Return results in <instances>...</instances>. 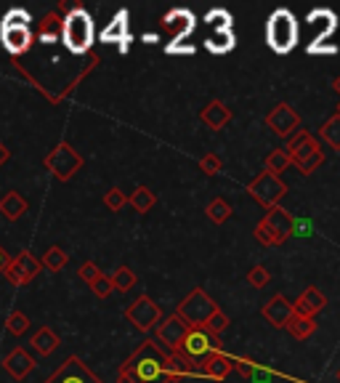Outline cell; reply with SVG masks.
I'll use <instances>...</instances> for the list:
<instances>
[{"label": "cell", "mask_w": 340, "mask_h": 383, "mask_svg": "<svg viewBox=\"0 0 340 383\" xmlns=\"http://www.w3.org/2000/svg\"><path fill=\"white\" fill-rule=\"evenodd\" d=\"M168 357L170 352H165L157 341H144L136 349L118 373V383H170L168 381Z\"/></svg>", "instance_id": "6da1fadb"}, {"label": "cell", "mask_w": 340, "mask_h": 383, "mask_svg": "<svg viewBox=\"0 0 340 383\" xmlns=\"http://www.w3.org/2000/svg\"><path fill=\"white\" fill-rule=\"evenodd\" d=\"M287 157H290V165H296L300 173H314V171H319L322 168V162H325V152H322V144L311 136L309 131H303V128H298L290 139H287Z\"/></svg>", "instance_id": "7a4b0ae2"}, {"label": "cell", "mask_w": 340, "mask_h": 383, "mask_svg": "<svg viewBox=\"0 0 340 383\" xmlns=\"http://www.w3.org/2000/svg\"><path fill=\"white\" fill-rule=\"evenodd\" d=\"M61 43L72 54H86L93 45V19L86 8H72L61 19Z\"/></svg>", "instance_id": "3957f363"}, {"label": "cell", "mask_w": 340, "mask_h": 383, "mask_svg": "<svg viewBox=\"0 0 340 383\" xmlns=\"http://www.w3.org/2000/svg\"><path fill=\"white\" fill-rule=\"evenodd\" d=\"M0 40L6 45V51L14 54V56L30 51V45H32L30 14H27L24 8H14V11L6 14L3 24H0Z\"/></svg>", "instance_id": "277c9868"}, {"label": "cell", "mask_w": 340, "mask_h": 383, "mask_svg": "<svg viewBox=\"0 0 340 383\" xmlns=\"http://www.w3.org/2000/svg\"><path fill=\"white\" fill-rule=\"evenodd\" d=\"M266 40L271 45V51H277V54H290L296 48L298 22L287 8H280V11L271 14L266 24Z\"/></svg>", "instance_id": "5b68a950"}, {"label": "cell", "mask_w": 340, "mask_h": 383, "mask_svg": "<svg viewBox=\"0 0 340 383\" xmlns=\"http://www.w3.org/2000/svg\"><path fill=\"white\" fill-rule=\"evenodd\" d=\"M216 352H221V341H218V336H210V333H205L202 327H194V330H189V336L184 338V343L178 346L176 354L181 359H186V362L194 368V373H197L200 365H202V359Z\"/></svg>", "instance_id": "8992f818"}, {"label": "cell", "mask_w": 340, "mask_h": 383, "mask_svg": "<svg viewBox=\"0 0 340 383\" xmlns=\"http://www.w3.org/2000/svg\"><path fill=\"white\" fill-rule=\"evenodd\" d=\"M213 311H218L216 301H213V298H210L202 288H194L192 293L178 304L176 314L194 330V327H205V322L210 320V314H213Z\"/></svg>", "instance_id": "52a82bcc"}, {"label": "cell", "mask_w": 340, "mask_h": 383, "mask_svg": "<svg viewBox=\"0 0 340 383\" xmlns=\"http://www.w3.org/2000/svg\"><path fill=\"white\" fill-rule=\"evenodd\" d=\"M43 162H45V168L51 171V176L59 178V181H70V178L83 168L80 152L72 149V144H67V141H59L56 147L45 155Z\"/></svg>", "instance_id": "ba28073f"}, {"label": "cell", "mask_w": 340, "mask_h": 383, "mask_svg": "<svg viewBox=\"0 0 340 383\" xmlns=\"http://www.w3.org/2000/svg\"><path fill=\"white\" fill-rule=\"evenodd\" d=\"M40 261L32 256L30 251H22L16 253L14 258H8L6 266H3V274H6V280L11 282L14 288H24V285H30L38 274H40Z\"/></svg>", "instance_id": "9c48e42d"}, {"label": "cell", "mask_w": 340, "mask_h": 383, "mask_svg": "<svg viewBox=\"0 0 340 383\" xmlns=\"http://www.w3.org/2000/svg\"><path fill=\"white\" fill-rule=\"evenodd\" d=\"M248 192L252 194V200H258L264 208H277L280 205V200L287 194V187H284V181L277 176H271V173H258V176L250 181V187H248Z\"/></svg>", "instance_id": "30bf717a"}, {"label": "cell", "mask_w": 340, "mask_h": 383, "mask_svg": "<svg viewBox=\"0 0 340 383\" xmlns=\"http://www.w3.org/2000/svg\"><path fill=\"white\" fill-rule=\"evenodd\" d=\"M125 320H131V325H136L141 333H149L163 320V311H160V306L149 295H141V298H136L133 304L125 309Z\"/></svg>", "instance_id": "8fae6325"}, {"label": "cell", "mask_w": 340, "mask_h": 383, "mask_svg": "<svg viewBox=\"0 0 340 383\" xmlns=\"http://www.w3.org/2000/svg\"><path fill=\"white\" fill-rule=\"evenodd\" d=\"M157 343L163 346L165 352H170V354H176L178 352V346L184 343V338L189 336V325L184 322L178 314H170V317H163L160 322H157Z\"/></svg>", "instance_id": "7c38bea8"}, {"label": "cell", "mask_w": 340, "mask_h": 383, "mask_svg": "<svg viewBox=\"0 0 340 383\" xmlns=\"http://www.w3.org/2000/svg\"><path fill=\"white\" fill-rule=\"evenodd\" d=\"M45 383H102V378L93 375L80 357H70L51 378H45Z\"/></svg>", "instance_id": "4fadbf2b"}, {"label": "cell", "mask_w": 340, "mask_h": 383, "mask_svg": "<svg viewBox=\"0 0 340 383\" xmlns=\"http://www.w3.org/2000/svg\"><path fill=\"white\" fill-rule=\"evenodd\" d=\"M266 125L277 133V136H282V139H290V136L300 128V118H298V112L293 107L277 104V107L266 115Z\"/></svg>", "instance_id": "5bb4252c"}, {"label": "cell", "mask_w": 340, "mask_h": 383, "mask_svg": "<svg viewBox=\"0 0 340 383\" xmlns=\"http://www.w3.org/2000/svg\"><path fill=\"white\" fill-rule=\"evenodd\" d=\"M32 368H35V359H32V354L24 352V349H14V352L6 354V359H3V370H6L14 381H24L32 373Z\"/></svg>", "instance_id": "9a60e30c"}, {"label": "cell", "mask_w": 340, "mask_h": 383, "mask_svg": "<svg viewBox=\"0 0 340 383\" xmlns=\"http://www.w3.org/2000/svg\"><path fill=\"white\" fill-rule=\"evenodd\" d=\"M264 320L271 327H287V322L293 320V304L284 295H274L264 306Z\"/></svg>", "instance_id": "2e32d148"}, {"label": "cell", "mask_w": 340, "mask_h": 383, "mask_svg": "<svg viewBox=\"0 0 340 383\" xmlns=\"http://www.w3.org/2000/svg\"><path fill=\"white\" fill-rule=\"evenodd\" d=\"M327 306V295L319 288H306L303 295L293 304V314L298 317H314L316 311H322Z\"/></svg>", "instance_id": "e0dca14e"}, {"label": "cell", "mask_w": 340, "mask_h": 383, "mask_svg": "<svg viewBox=\"0 0 340 383\" xmlns=\"http://www.w3.org/2000/svg\"><path fill=\"white\" fill-rule=\"evenodd\" d=\"M232 368H234V362H232L223 352H216L202 359V365H200L197 373H202V375L210 378V381H223V378L232 373Z\"/></svg>", "instance_id": "ac0fdd59"}, {"label": "cell", "mask_w": 340, "mask_h": 383, "mask_svg": "<svg viewBox=\"0 0 340 383\" xmlns=\"http://www.w3.org/2000/svg\"><path fill=\"white\" fill-rule=\"evenodd\" d=\"M27 208L30 203L24 200V194H19V192H6L3 197H0V216L6 219V221H19L24 213H27Z\"/></svg>", "instance_id": "d6986e66"}, {"label": "cell", "mask_w": 340, "mask_h": 383, "mask_svg": "<svg viewBox=\"0 0 340 383\" xmlns=\"http://www.w3.org/2000/svg\"><path fill=\"white\" fill-rule=\"evenodd\" d=\"M165 27L176 35V40H184L194 30V16L186 8H176L165 16Z\"/></svg>", "instance_id": "ffe728a7"}, {"label": "cell", "mask_w": 340, "mask_h": 383, "mask_svg": "<svg viewBox=\"0 0 340 383\" xmlns=\"http://www.w3.org/2000/svg\"><path fill=\"white\" fill-rule=\"evenodd\" d=\"M264 224H266L274 235H280L282 240H287V237L293 235V226H296L293 216H290L287 210H282V208H271L266 213V219H264Z\"/></svg>", "instance_id": "44dd1931"}, {"label": "cell", "mask_w": 340, "mask_h": 383, "mask_svg": "<svg viewBox=\"0 0 340 383\" xmlns=\"http://www.w3.org/2000/svg\"><path fill=\"white\" fill-rule=\"evenodd\" d=\"M202 123H205L207 128H213V131H221L223 125L232 120V112H229V107L226 104H221V102H210L202 109Z\"/></svg>", "instance_id": "7402d4cb"}, {"label": "cell", "mask_w": 340, "mask_h": 383, "mask_svg": "<svg viewBox=\"0 0 340 383\" xmlns=\"http://www.w3.org/2000/svg\"><path fill=\"white\" fill-rule=\"evenodd\" d=\"M30 343H32V349L40 354V357H48V354H54L56 349H59L61 338L54 333V330H51V327H48V325H43V327L32 336Z\"/></svg>", "instance_id": "603a6c76"}, {"label": "cell", "mask_w": 340, "mask_h": 383, "mask_svg": "<svg viewBox=\"0 0 340 383\" xmlns=\"http://www.w3.org/2000/svg\"><path fill=\"white\" fill-rule=\"evenodd\" d=\"M102 40L104 43H125V40H128V14H125V11H120V14L106 24V30L102 32Z\"/></svg>", "instance_id": "cb8c5ba5"}, {"label": "cell", "mask_w": 340, "mask_h": 383, "mask_svg": "<svg viewBox=\"0 0 340 383\" xmlns=\"http://www.w3.org/2000/svg\"><path fill=\"white\" fill-rule=\"evenodd\" d=\"M61 38V16L59 14H45L40 27H38V40L45 45L56 43Z\"/></svg>", "instance_id": "d4e9b609"}, {"label": "cell", "mask_w": 340, "mask_h": 383, "mask_svg": "<svg viewBox=\"0 0 340 383\" xmlns=\"http://www.w3.org/2000/svg\"><path fill=\"white\" fill-rule=\"evenodd\" d=\"M234 32L232 30H216V35H210L205 40L207 51H213V54H229L232 48H234Z\"/></svg>", "instance_id": "484cf974"}, {"label": "cell", "mask_w": 340, "mask_h": 383, "mask_svg": "<svg viewBox=\"0 0 340 383\" xmlns=\"http://www.w3.org/2000/svg\"><path fill=\"white\" fill-rule=\"evenodd\" d=\"M287 330H290V336L298 341H306L314 336V330H316V322H314V317H298L293 314V320L287 322Z\"/></svg>", "instance_id": "4316f807"}, {"label": "cell", "mask_w": 340, "mask_h": 383, "mask_svg": "<svg viewBox=\"0 0 340 383\" xmlns=\"http://www.w3.org/2000/svg\"><path fill=\"white\" fill-rule=\"evenodd\" d=\"M128 203H131V208H133L136 213H149V210L154 208V203H157V197H154V192L149 189V187H138V189L128 197Z\"/></svg>", "instance_id": "83f0119b"}, {"label": "cell", "mask_w": 340, "mask_h": 383, "mask_svg": "<svg viewBox=\"0 0 340 383\" xmlns=\"http://www.w3.org/2000/svg\"><path fill=\"white\" fill-rule=\"evenodd\" d=\"M109 280H112V288H115V290H120V293H128V290L136 285V272L131 269V266H118V269H115V274H112Z\"/></svg>", "instance_id": "f1b7e54d"}, {"label": "cell", "mask_w": 340, "mask_h": 383, "mask_svg": "<svg viewBox=\"0 0 340 383\" xmlns=\"http://www.w3.org/2000/svg\"><path fill=\"white\" fill-rule=\"evenodd\" d=\"M70 264V256L61 251L59 245H54V248H48L43 256V261H40V266H45L48 272H61L64 266Z\"/></svg>", "instance_id": "f546056e"}, {"label": "cell", "mask_w": 340, "mask_h": 383, "mask_svg": "<svg viewBox=\"0 0 340 383\" xmlns=\"http://www.w3.org/2000/svg\"><path fill=\"white\" fill-rule=\"evenodd\" d=\"M287 168H290V157H287V152H284V149H274V152L266 157V168H264V171L280 178Z\"/></svg>", "instance_id": "4dcf8cb0"}, {"label": "cell", "mask_w": 340, "mask_h": 383, "mask_svg": "<svg viewBox=\"0 0 340 383\" xmlns=\"http://www.w3.org/2000/svg\"><path fill=\"white\" fill-rule=\"evenodd\" d=\"M207 219L213 224H226L229 219H232V205L223 200V197H216L210 205H207Z\"/></svg>", "instance_id": "1f68e13d"}, {"label": "cell", "mask_w": 340, "mask_h": 383, "mask_svg": "<svg viewBox=\"0 0 340 383\" xmlns=\"http://www.w3.org/2000/svg\"><path fill=\"white\" fill-rule=\"evenodd\" d=\"M322 141L330 144L332 149H340V115H332L322 125Z\"/></svg>", "instance_id": "d6a6232c"}, {"label": "cell", "mask_w": 340, "mask_h": 383, "mask_svg": "<svg viewBox=\"0 0 340 383\" xmlns=\"http://www.w3.org/2000/svg\"><path fill=\"white\" fill-rule=\"evenodd\" d=\"M6 330H8L11 336H24V333L30 330V320H27V314L14 309L11 314H8V320H6Z\"/></svg>", "instance_id": "836d02e7"}, {"label": "cell", "mask_w": 340, "mask_h": 383, "mask_svg": "<svg viewBox=\"0 0 340 383\" xmlns=\"http://www.w3.org/2000/svg\"><path fill=\"white\" fill-rule=\"evenodd\" d=\"M104 205L109 208L112 213H120L122 208L128 205V194H125L122 189H118V187H112V189L104 194Z\"/></svg>", "instance_id": "e575fe53"}, {"label": "cell", "mask_w": 340, "mask_h": 383, "mask_svg": "<svg viewBox=\"0 0 340 383\" xmlns=\"http://www.w3.org/2000/svg\"><path fill=\"white\" fill-rule=\"evenodd\" d=\"M226 327H229V317H226V314L218 309V311H213V314H210V320L205 322V327H202V330H205V333H210V336H221Z\"/></svg>", "instance_id": "d590c367"}, {"label": "cell", "mask_w": 340, "mask_h": 383, "mask_svg": "<svg viewBox=\"0 0 340 383\" xmlns=\"http://www.w3.org/2000/svg\"><path fill=\"white\" fill-rule=\"evenodd\" d=\"M221 168H223V160L216 155V152H207V155L200 157V171H202L205 176H216V173H221Z\"/></svg>", "instance_id": "8d00e7d4"}, {"label": "cell", "mask_w": 340, "mask_h": 383, "mask_svg": "<svg viewBox=\"0 0 340 383\" xmlns=\"http://www.w3.org/2000/svg\"><path fill=\"white\" fill-rule=\"evenodd\" d=\"M90 288V293L96 295V298H109V295L115 293V288H112V280H109V277H106V274H99V277H96V280L90 282L88 285Z\"/></svg>", "instance_id": "74e56055"}, {"label": "cell", "mask_w": 340, "mask_h": 383, "mask_svg": "<svg viewBox=\"0 0 340 383\" xmlns=\"http://www.w3.org/2000/svg\"><path fill=\"white\" fill-rule=\"evenodd\" d=\"M255 240H258L261 245H268V248H274V245H282V242H284V240H282L280 235H274L264 221L255 226Z\"/></svg>", "instance_id": "f35d334b"}, {"label": "cell", "mask_w": 340, "mask_h": 383, "mask_svg": "<svg viewBox=\"0 0 340 383\" xmlns=\"http://www.w3.org/2000/svg\"><path fill=\"white\" fill-rule=\"evenodd\" d=\"M268 280H271V274H268L266 266H252L250 274H248V282H250L252 288H266Z\"/></svg>", "instance_id": "ab89813d"}, {"label": "cell", "mask_w": 340, "mask_h": 383, "mask_svg": "<svg viewBox=\"0 0 340 383\" xmlns=\"http://www.w3.org/2000/svg\"><path fill=\"white\" fill-rule=\"evenodd\" d=\"M207 22L216 27V30H232V16H229V11H210L207 14Z\"/></svg>", "instance_id": "60d3db41"}, {"label": "cell", "mask_w": 340, "mask_h": 383, "mask_svg": "<svg viewBox=\"0 0 340 383\" xmlns=\"http://www.w3.org/2000/svg\"><path fill=\"white\" fill-rule=\"evenodd\" d=\"M99 274H102V269H99V266L93 264V261H86V264L80 266V280L88 282V285H90L93 280H96Z\"/></svg>", "instance_id": "b9f144b4"}, {"label": "cell", "mask_w": 340, "mask_h": 383, "mask_svg": "<svg viewBox=\"0 0 340 383\" xmlns=\"http://www.w3.org/2000/svg\"><path fill=\"white\" fill-rule=\"evenodd\" d=\"M8 157H11V152H8V149H6V144L0 141V168L6 165V160H8Z\"/></svg>", "instance_id": "7bdbcfd3"}, {"label": "cell", "mask_w": 340, "mask_h": 383, "mask_svg": "<svg viewBox=\"0 0 340 383\" xmlns=\"http://www.w3.org/2000/svg\"><path fill=\"white\" fill-rule=\"evenodd\" d=\"M6 261H8V253L3 251V245H0V272H3V266H6Z\"/></svg>", "instance_id": "ee69618b"}, {"label": "cell", "mask_w": 340, "mask_h": 383, "mask_svg": "<svg viewBox=\"0 0 340 383\" xmlns=\"http://www.w3.org/2000/svg\"><path fill=\"white\" fill-rule=\"evenodd\" d=\"M335 91L340 93V77H335Z\"/></svg>", "instance_id": "f6af8a7d"}, {"label": "cell", "mask_w": 340, "mask_h": 383, "mask_svg": "<svg viewBox=\"0 0 340 383\" xmlns=\"http://www.w3.org/2000/svg\"><path fill=\"white\" fill-rule=\"evenodd\" d=\"M338 381H340V370H338Z\"/></svg>", "instance_id": "bcb514c9"}, {"label": "cell", "mask_w": 340, "mask_h": 383, "mask_svg": "<svg viewBox=\"0 0 340 383\" xmlns=\"http://www.w3.org/2000/svg\"><path fill=\"white\" fill-rule=\"evenodd\" d=\"M338 115H340V107H338Z\"/></svg>", "instance_id": "7dc6e473"}]
</instances>
